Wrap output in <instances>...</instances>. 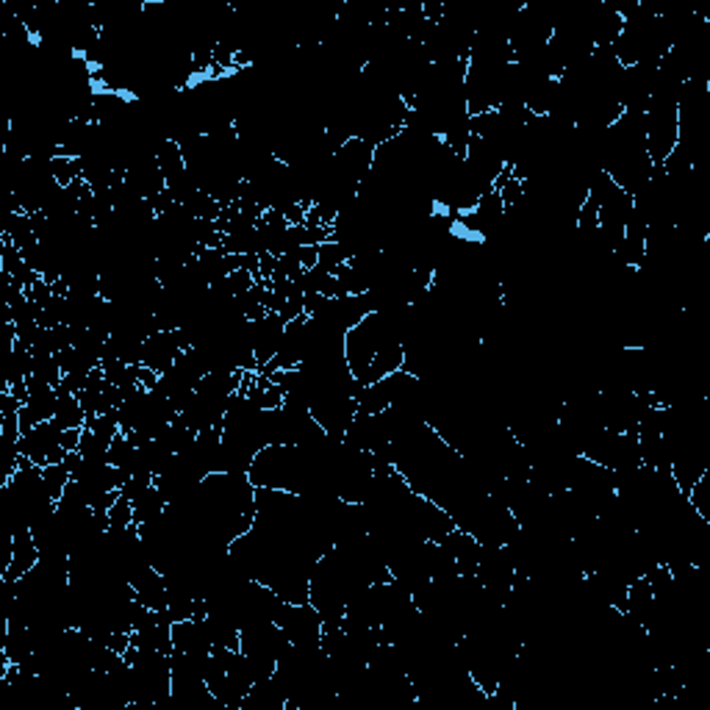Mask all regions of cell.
<instances>
[{
	"mask_svg": "<svg viewBox=\"0 0 710 710\" xmlns=\"http://www.w3.org/2000/svg\"><path fill=\"white\" fill-rule=\"evenodd\" d=\"M59 392V402H56V417L53 422L61 428V430H84L87 428V410L81 408V400L78 394H69V392Z\"/></svg>",
	"mask_w": 710,
	"mask_h": 710,
	"instance_id": "cell-3",
	"label": "cell"
},
{
	"mask_svg": "<svg viewBox=\"0 0 710 710\" xmlns=\"http://www.w3.org/2000/svg\"><path fill=\"white\" fill-rule=\"evenodd\" d=\"M69 480H72V472H69V466L61 461V464H48V466H42V485H45V492H48V497L53 500V503H59L61 500V494H64V489L69 485Z\"/></svg>",
	"mask_w": 710,
	"mask_h": 710,
	"instance_id": "cell-4",
	"label": "cell"
},
{
	"mask_svg": "<svg viewBox=\"0 0 710 710\" xmlns=\"http://www.w3.org/2000/svg\"><path fill=\"white\" fill-rule=\"evenodd\" d=\"M40 560H42V549H40V544H36L31 528L17 530L14 533V547H12V564L4 572V580H9V583L23 580L28 572H33L36 567H40Z\"/></svg>",
	"mask_w": 710,
	"mask_h": 710,
	"instance_id": "cell-1",
	"label": "cell"
},
{
	"mask_svg": "<svg viewBox=\"0 0 710 710\" xmlns=\"http://www.w3.org/2000/svg\"><path fill=\"white\" fill-rule=\"evenodd\" d=\"M131 503H134V521H136V528L144 525V521L159 519V516L167 511V505H170L167 497H164V492L156 485V480L147 485L144 492H139Z\"/></svg>",
	"mask_w": 710,
	"mask_h": 710,
	"instance_id": "cell-2",
	"label": "cell"
}]
</instances>
